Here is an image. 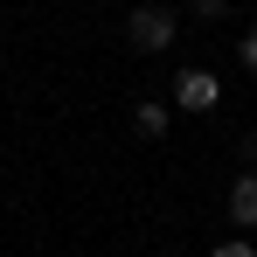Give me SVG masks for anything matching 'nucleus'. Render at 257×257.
Masks as SVG:
<instances>
[{
	"mask_svg": "<svg viewBox=\"0 0 257 257\" xmlns=\"http://www.w3.org/2000/svg\"><path fill=\"white\" fill-rule=\"evenodd\" d=\"M174 104H181V111H215V104H222V77L181 70V77H174Z\"/></svg>",
	"mask_w": 257,
	"mask_h": 257,
	"instance_id": "f03ea898",
	"label": "nucleus"
},
{
	"mask_svg": "<svg viewBox=\"0 0 257 257\" xmlns=\"http://www.w3.org/2000/svg\"><path fill=\"white\" fill-rule=\"evenodd\" d=\"M229 222L236 229H257V174H236L229 181Z\"/></svg>",
	"mask_w": 257,
	"mask_h": 257,
	"instance_id": "7ed1b4c3",
	"label": "nucleus"
},
{
	"mask_svg": "<svg viewBox=\"0 0 257 257\" xmlns=\"http://www.w3.org/2000/svg\"><path fill=\"white\" fill-rule=\"evenodd\" d=\"M132 132L139 139H167V104H132Z\"/></svg>",
	"mask_w": 257,
	"mask_h": 257,
	"instance_id": "20e7f679",
	"label": "nucleus"
},
{
	"mask_svg": "<svg viewBox=\"0 0 257 257\" xmlns=\"http://www.w3.org/2000/svg\"><path fill=\"white\" fill-rule=\"evenodd\" d=\"M160 257H174V250H160Z\"/></svg>",
	"mask_w": 257,
	"mask_h": 257,
	"instance_id": "1a4fd4ad",
	"label": "nucleus"
},
{
	"mask_svg": "<svg viewBox=\"0 0 257 257\" xmlns=\"http://www.w3.org/2000/svg\"><path fill=\"white\" fill-rule=\"evenodd\" d=\"M215 257H257V243H215Z\"/></svg>",
	"mask_w": 257,
	"mask_h": 257,
	"instance_id": "6e6552de",
	"label": "nucleus"
},
{
	"mask_svg": "<svg viewBox=\"0 0 257 257\" xmlns=\"http://www.w3.org/2000/svg\"><path fill=\"white\" fill-rule=\"evenodd\" d=\"M188 14H195V21H222V14H229V0H188Z\"/></svg>",
	"mask_w": 257,
	"mask_h": 257,
	"instance_id": "39448f33",
	"label": "nucleus"
},
{
	"mask_svg": "<svg viewBox=\"0 0 257 257\" xmlns=\"http://www.w3.org/2000/svg\"><path fill=\"white\" fill-rule=\"evenodd\" d=\"M236 146H243V174H250V167H257V132H243Z\"/></svg>",
	"mask_w": 257,
	"mask_h": 257,
	"instance_id": "0eeeda50",
	"label": "nucleus"
},
{
	"mask_svg": "<svg viewBox=\"0 0 257 257\" xmlns=\"http://www.w3.org/2000/svg\"><path fill=\"white\" fill-rule=\"evenodd\" d=\"M236 63H243V70L257 77V28H243V42H236Z\"/></svg>",
	"mask_w": 257,
	"mask_h": 257,
	"instance_id": "423d86ee",
	"label": "nucleus"
},
{
	"mask_svg": "<svg viewBox=\"0 0 257 257\" xmlns=\"http://www.w3.org/2000/svg\"><path fill=\"white\" fill-rule=\"evenodd\" d=\"M174 35H181V21H174L167 7H132L125 42L139 49V56H160V49H174Z\"/></svg>",
	"mask_w": 257,
	"mask_h": 257,
	"instance_id": "f257e3e1",
	"label": "nucleus"
}]
</instances>
